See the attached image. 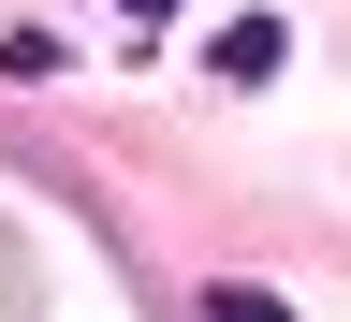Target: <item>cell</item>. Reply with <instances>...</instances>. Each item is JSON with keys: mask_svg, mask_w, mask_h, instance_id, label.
Masks as SVG:
<instances>
[{"mask_svg": "<svg viewBox=\"0 0 351 322\" xmlns=\"http://www.w3.org/2000/svg\"><path fill=\"white\" fill-rule=\"evenodd\" d=\"M278 59H293V30H278V15H234V30L205 44V73H219V88H263Z\"/></svg>", "mask_w": 351, "mask_h": 322, "instance_id": "obj_1", "label": "cell"}, {"mask_svg": "<svg viewBox=\"0 0 351 322\" xmlns=\"http://www.w3.org/2000/svg\"><path fill=\"white\" fill-rule=\"evenodd\" d=\"M205 322H293V308H278V293H249V279H219V293H205Z\"/></svg>", "mask_w": 351, "mask_h": 322, "instance_id": "obj_2", "label": "cell"}, {"mask_svg": "<svg viewBox=\"0 0 351 322\" xmlns=\"http://www.w3.org/2000/svg\"><path fill=\"white\" fill-rule=\"evenodd\" d=\"M117 15H132V30H161V15H176V0H117Z\"/></svg>", "mask_w": 351, "mask_h": 322, "instance_id": "obj_3", "label": "cell"}]
</instances>
